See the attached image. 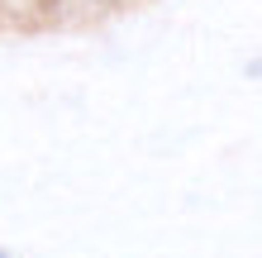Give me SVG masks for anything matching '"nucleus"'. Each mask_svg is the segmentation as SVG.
<instances>
[{"label": "nucleus", "instance_id": "20e7f679", "mask_svg": "<svg viewBox=\"0 0 262 258\" xmlns=\"http://www.w3.org/2000/svg\"><path fill=\"white\" fill-rule=\"evenodd\" d=\"M0 258H14V253H5V249H0Z\"/></svg>", "mask_w": 262, "mask_h": 258}, {"label": "nucleus", "instance_id": "f257e3e1", "mask_svg": "<svg viewBox=\"0 0 262 258\" xmlns=\"http://www.w3.org/2000/svg\"><path fill=\"white\" fill-rule=\"evenodd\" d=\"M248 77H253V82H262V57H253V63H248Z\"/></svg>", "mask_w": 262, "mask_h": 258}, {"label": "nucleus", "instance_id": "7ed1b4c3", "mask_svg": "<svg viewBox=\"0 0 262 258\" xmlns=\"http://www.w3.org/2000/svg\"><path fill=\"white\" fill-rule=\"evenodd\" d=\"M10 5H29V0H10Z\"/></svg>", "mask_w": 262, "mask_h": 258}, {"label": "nucleus", "instance_id": "f03ea898", "mask_svg": "<svg viewBox=\"0 0 262 258\" xmlns=\"http://www.w3.org/2000/svg\"><path fill=\"white\" fill-rule=\"evenodd\" d=\"M86 5H105V0H86Z\"/></svg>", "mask_w": 262, "mask_h": 258}]
</instances>
